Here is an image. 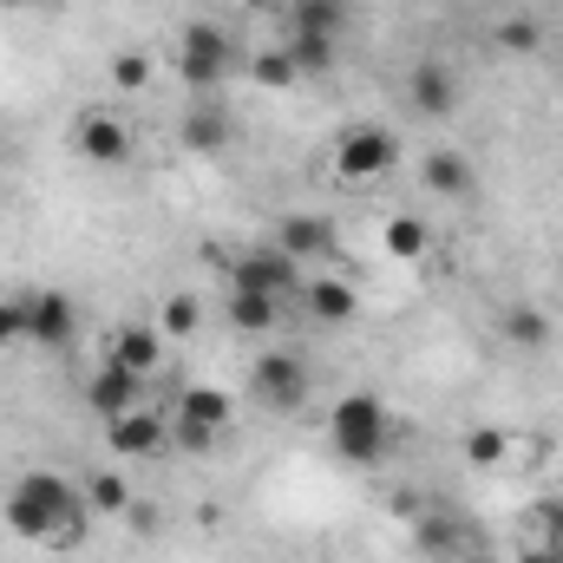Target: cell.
<instances>
[{"label": "cell", "mask_w": 563, "mask_h": 563, "mask_svg": "<svg viewBox=\"0 0 563 563\" xmlns=\"http://www.w3.org/2000/svg\"><path fill=\"white\" fill-rule=\"evenodd\" d=\"M328 439H334V452H341L347 465H380L387 445H394V413H387V400L367 394V387L341 394L334 413H328Z\"/></svg>", "instance_id": "cell-1"}, {"label": "cell", "mask_w": 563, "mask_h": 563, "mask_svg": "<svg viewBox=\"0 0 563 563\" xmlns=\"http://www.w3.org/2000/svg\"><path fill=\"white\" fill-rule=\"evenodd\" d=\"M230 73H236V40L217 20H190L184 40H177V79L197 86V92H217Z\"/></svg>", "instance_id": "cell-2"}, {"label": "cell", "mask_w": 563, "mask_h": 563, "mask_svg": "<svg viewBox=\"0 0 563 563\" xmlns=\"http://www.w3.org/2000/svg\"><path fill=\"white\" fill-rule=\"evenodd\" d=\"M394 157H400V144H394L387 125H354L347 139L334 144V177L341 184H374V177L394 170Z\"/></svg>", "instance_id": "cell-3"}, {"label": "cell", "mask_w": 563, "mask_h": 563, "mask_svg": "<svg viewBox=\"0 0 563 563\" xmlns=\"http://www.w3.org/2000/svg\"><path fill=\"white\" fill-rule=\"evenodd\" d=\"M20 328H26L33 347H66L73 328H79V308L59 288H33V295H20Z\"/></svg>", "instance_id": "cell-4"}, {"label": "cell", "mask_w": 563, "mask_h": 563, "mask_svg": "<svg viewBox=\"0 0 563 563\" xmlns=\"http://www.w3.org/2000/svg\"><path fill=\"white\" fill-rule=\"evenodd\" d=\"M250 387H256V400H263L269 413H295V407L308 400V367H301L295 354L269 347V354L250 367Z\"/></svg>", "instance_id": "cell-5"}, {"label": "cell", "mask_w": 563, "mask_h": 563, "mask_svg": "<svg viewBox=\"0 0 563 563\" xmlns=\"http://www.w3.org/2000/svg\"><path fill=\"white\" fill-rule=\"evenodd\" d=\"M230 288H250V295H276V301H288V295L301 288V263L282 256L276 243H269V250H250V256L230 263Z\"/></svg>", "instance_id": "cell-6"}, {"label": "cell", "mask_w": 563, "mask_h": 563, "mask_svg": "<svg viewBox=\"0 0 563 563\" xmlns=\"http://www.w3.org/2000/svg\"><path fill=\"white\" fill-rule=\"evenodd\" d=\"M73 144H79V157H86V164H99V170L132 164V125H125V119H112V112H86V119L73 125Z\"/></svg>", "instance_id": "cell-7"}, {"label": "cell", "mask_w": 563, "mask_h": 563, "mask_svg": "<svg viewBox=\"0 0 563 563\" xmlns=\"http://www.w3.org/2000/svg\"><path fill=\"white\" fill-rule=\"evenodd\" d=\"M407 99H413L420 119H452V112H459V79H452V66H445V59H420V66L407 73Z\"/></svg>", "instance_id": "cell-8"}, {"label": "cell", "mask_w": 563, "mask_h": 563, "mask_svg": "<svg viewBox=\"0 0 563 563\" xmlns=\"http://www.w3.org/2000/svg\"><path fill=\"white\" fill-rule=\"evenodd\" d=\"M276 250H282V256H295V263L334 256V223H328V217L295 210V217H282V223H276Z\"/></svg>", "instance_id": "cell-9"}, {"label": "cell", "mask_w": 563, "mask_h": 563, "mask_svg": "<svg viewBox=\"0 0 563 563\" xmlns=\"http://www.w3.org/2000/svg\"><path fill=\"white\" fill-rule=\"evenodd\" d=\"M106 432H112V452H119V459H157L164 439H170V426L157 420V413H144V407L119 413V420H106Z\"/></svg>", "instance_id": "cell-10"}, {"label": "cell", "mask_w": 563, "mask_h": 563, "mask_svg": "<svg viewBox=\"0 0 563 563\" xmlns=\"http://www.w3.org/2000/svg\"><path fill=\"white\" fill-rule=\"evenodd\" d=\"M139 394H144L139 374H125V367H112V361H106V367L92 374V387H86V407H92L99 420H119V413H132V407H139Z\"/></svg>", "instance_id": "cell-11"}, {"label": "cell", "mask_w": 563, "mask_h": 563, "mask_svg": "<svg viewBox=\"0 0 563 563\" xmlns=\"http://www.w3.org/2000/svg\"><path fill=\"white\" fill-rule=\"evenodd\" d=\"M157 361H164V334H157V321H151V328L132 321V328H119V334H112V367H125V374L151 380V374H157Z\"/></svg>", "instance_id": "cell-12"}, {"label": "cell", "mask_w": 563, "mask_h": 563, "mask_svg": "<svg viewBox=\"0 0 563 563\" xmlns=\"http://www.w3.org/2000/svg\"><path fill=\"white\" fill-rule=\"evenodd\" d=\"M177 420L184 426H203V432H230V420H236V400H230V387H184L177 394Z\"/></svg>", "instance_id": "cell-13"}, {"label": "cell", "mask_w": 563, "mask_h": 563, "mask_svg": "<svg viewBox=\"0 0 563 563\" xmlns=\"http://www.w3.org/2000/svg\"><path fill=\"white\" fill-rule=\"evenodd\" d=\"M301 295H308V314H314V321H328V328H341V321H354V314H361L354 282H341V276L301 282Z\"/></svg>", "instance_id": "cell-14"}, {"label": "cell", "mask_w": 563, "mask_h": 563, "mask_svg": "<svg viewBox=\"0 0 563 563\" xmlns=\"http://www.w3.org/2000/svg\"><path fill=\"white\" fill-rule=\"evenodd\" d=\"M498 334H505L518 354H538V347H551V314H544V308H531V301H518V308H505Z\"/></svg>", "instance_id": "cell-15"}, {"label": "cell", "mask_w": 563, "mask_h": 563, "mask_svg": "<svg viewBox=\"0 0 563 563\" xmlns=\"http://www.w3.org/2000/svg\"><path fill=\"white\" fill-rule=\"evenodd\" d=\"M420 177H426L432 197H472V164H465L459 151H426Z\"/></svg>", "instance_id": "cell-16"}, {"label": "cell", "mask_w": 563, "mask_h": 563, "mask_svg": "<svg viewBox=\"0 0 563 563\" xmlns=\"http://www.w3.org/2000/svg\"><path fill=\"white\" fill-rule=\"evenodd\" d=\"M276 321H282V301H276V295L230 288V328H236V334H269Z\"/></svg>", "instance_id": "cell-17"}, {"label": "cell", "mask_w": 563, "mask_h": 563, "mask_svg": "<svg viewBox=\"0 0 563 563\" xmlns=\"http://www.w3.org/2000/svg\"><path fill=\"white\" fill-rule=\"evenodd\" d=\"M230 132H236V125H230V112H217V106H203V112H190V119L177 125V139L190 144V151H223Z\"/></svg>", "instance_id": "cell-18"}, {"label": "cell", "mask_w": 563, "mask_h": 563, "mask_svg": "<svg viewBox=\"0 0 563 563\" xmlns=\"http://www.w3.org/2000/svg\"><path fill=\"white\" fill-rule=\"evenodd\" d=\"M341 26H347V0H295V26L288 33H328V40H341Z\"/></svg>", "instance_id": "cell-19"}, {"label": "cell", "mask_w": 563, "mask_h": 563, "mask_svg": "<svg viewBox=\"0 0 563 563\" xmlns=\"http://www.w3.org/2000/svg\"><path fill=\"white\" fill-rule=\"evenodd\" d=\"M505 459H511V432H498V426L465 432V465H472V472H498Z\"/></svg>", "instance_id": "cell-20"}, {"label": "cell", "mask_w": 563, "mask_h": 563, "mask_svg": "<svg viewBox=\"0 0 563 563\" xmlns=\"http://www.w3.org/2000/svg\"><path fill=\"white\" fill-rule=\"evenodd\" d=\"M250 79L263 86V92H288L301 73H295V59H288V46H263L256 59H250Z\"/></svg>", "instance_id": "cell-21"}, {"label": "cell", "mask_w": 563, "mask_h": 563, "mask_svg": "<svg viewBox=\"0 0 563 563\" xmlns=\"http://www.w3.org/2000/svg\"><path fill=\"white\" fill-rule=\"evenodd\" d=\"M426 250H432V230H426L420 217H394V223H387V256H400V263H420Z\"/></svg>", "instance_id": "cell-22"}, {"label": "cell", "mask_w": 563, "mask_h": 563, "mask_svg": "<svg viewBox=\"0 0 563 563\" xmlns=\"http://www.w3.org/2000/svg\"><path fill=\"white\" fill-rule=\"evenodd\" d=\"M197 328H203V301H197V295H170V301L157 308V334H164V341H170V334L184 341V334H197Z\"/></svg>", "instance_id": "cell-23"}, {"label": "cell", "mask_w": 563, "mask_h": 563, "mask_svg": "<svg viewBox=\"0 0 563 563\" xmlns=\"http://www.w3.org/2000/svg\"><path fill=\"white\" fill-rule=\"evenodd\" d=\"M125 505H132V485H125L119 472H99V478L86 485V511H92V518H119Z\"/></svg>", "instance_id": "cell-24"}, {"label": "cell", "mask_w": 563, "mask_h": 563, "mask_svg": "<svg viewBox=\"0 0 563 563\" xmlns=\"http://www.w3.org/2000/svg\"><path fill=\"white\" fill-rule=\"evenodd\" d=\"M288 59H295V73H328L334 66V40L328 33H288Z\"/></svg>", "instance_id": "cell-25"}, {"label": "cell", "mask_w": 563, "mask_h": 563, "mask_svg": "<svg viewBox=\"0 0 563 563\" xmlns=\"http://www.w3.org/2000/svg\"><path fill=\"white\" fill-rule=\"evenodd\" d=\"M492 40H498L505 53H538V46H544V20H531V13H511V20H505Z\"/></svg>", "instance_id": "cell-26"}, {"label": "cell", "mask_w": 563, "mask_h": 563, "mask_svg": "<svg viewBox=\"0 0 563 563\" xmlns=\"http://www.w3.org/2000/svg\"><path fill=\"white\" fill-rule=\"evenodd\" d=\"M112 86H119V92H144V86H151V59H144V53H119V59H112Z\"/></svg>", "instance_id": "cell-27"}, {"label": "cell", "mask_w": 563, "mask_h": 563, "mask_svg": "<svg viewBox=\"0 0 563 563\" xmlns=\"http://www.w3.org/2000/svg\"><path fill=\"white\" fill-rule=\"evenodd\" d=\"M413 538H420V551L439 558V551H452V544H459V525H452V518H420V531H413Z\"/></svg>", "instance_id": "cell-28"}, {"label": "cell", "mask_w": 563, "mask_h": 563, "mask_svg": "<svg viewBox=\"0 0 563 563\" xmlns=\"http://www.w3.org/2000/svg\"><path fill=\"white\" fill-rule=\"evenodd\" d=\"M170 439H177V445H184V452H210V445H217V432H203V426H170Z\"/></svg>", "instance_id": "cell-29"}, {"label": "cell", "mask_w": 563, "mask_h": 563, "mask_svg": "<svg viewBox=\"0 0 563 563\" xmlns=\"http://www.w3.org/2000/svg\"><path fill=\"white\" fill-rule=\"evenodd\" d=\"M7 341H26V328H20V301H0V347Z\"/></svg>", "instance_id": "cell-30"}, {"label": "cell", "mask_w": 563, "mask_h": 563, "mask_svg": "<svg viewBox=\"0 0 563 563\" xmlns=\"http://www.w3.org/2000/svg\"><path fill=\"white\" fill-rule=\"evenodd\" d=\"M544 538H551V544L563 551V498L551 505V511H544Z\"/></svg>", "instance_id": "cell-31"}, {"label": "cell", "mask_w": 563, "mask_h": 563, "mask_svg": "<svg viewBox=\"0 0 563 563\" xmlns=\"http://www.w3.org/2000/svg\"><path fill=\"white\" fill-rule=\"evenodd\" d=\"M518 563H563V551L551 544V538H544V544H531V551H525Z\"/></svg>", "instance_id": "cell-32"}, {"label": "cell", "mask_w": 563, "mask_h": 563, "mask_svg": "<svg viewBox=\"0 0 563 563\" xmlns=\"http://www.w3.org/2000/svg\"><path fill=\"white\" fill-rule=\"evenodd\" d=\"M0 7H7V13H26V7H40V0H0Z\"/></svg>", "instance_id": "cell-33"}, {"label": "cell", "mask_w": 563, "mask_h": 563, "mask_svg": "<svg viewBox=\"0 0 563 563\" xmlns=\"http://www.w3.org/2000/svg\"><path fill=\"white\" fill-rule=\"evenodd\" d=\"M478 563H505V558H478Z\"/></svg>", "instance_id": "cell-34"}, {"label": "cell", "mask_w": 563, "mask_h": 563, "mask_svg": "<svg viewBox=\"0 0 563 563\" xmlns=\"http://www.w3.org/2000/svg\"><path fill=\"white\" fill-rule=\"evenodd\" d=\"M558 276H563V250H558Z\"/></svg>", "instance_id": "cell-35"}, {"label": "cell", "mask_w": 563, "mask_h": 563, "mask_svg": "<svg viewBox=\"0 0 563 563\" xmlns=\"http://www.w3.org/2000/svg\"><path fill=\"white\" fill-rule=\"evenodd\" d=\"M256 7H276V0H256Z\"/></svg>", "instance_id": "cell-36"}]
</instances>
